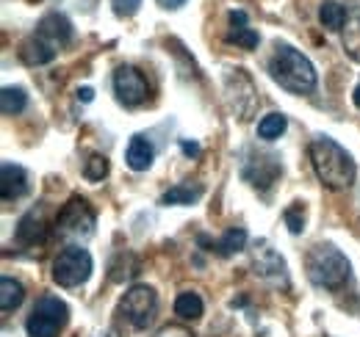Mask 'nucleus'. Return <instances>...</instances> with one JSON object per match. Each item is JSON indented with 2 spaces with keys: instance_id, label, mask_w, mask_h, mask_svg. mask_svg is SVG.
Segmentation results:
<instances>
[{
  "instance_id": "nucleus-20",
  "label": "nucleus",
  "mask_w": 360,
  "mask_h": 337,
  "mask_svg": "<svg viewBox=\"0 0 360 337\" xmlns=\"http://www.w3.org/2000/svg\"><path fill=\"white\" fill-rule=\"evenodd\" d=\"M244 244H247V232H244L241 227H236V230H227L225 238H222L219 244H214V249L222 254V257H230V254L241 252Z\"/></svg>"
},
{
  "instance_id": "nucleus-26",
  "label": "nucleus",
  "mask_w": 360,
  "mask_h": 337,
  "mask_svg": "<svg viewBox=\"0 0 360 337\" xmlns=\"http://www.w3.org/2000/svg\"><path fill=\"white\" fill-rule=\"evenodd\" d=\"M155 337H194V335H191L186 326H175V324H172V326H164Z\"/></svg>"
},
{
  "instance_id": "nucleus-32",
  "label": "nucleus",
  "mask_w": 360,
  "mask_h": 337,
  "mask_svg": "<svg viewBox=\"0 0 360 337\" xmlns=\"http://www.w3.org/2000/svg\"><path fill=\"white\" fill-rule=\"evenodd\" d=\"M100 337H117L114 332H105V335H100Z\"/></svg>"
},
{
  "instance_id": "nucleus-21",
  "label": "nucleus",
  "mask_w": 360,
  "mask_h": 337,
  "mask_svg": "<svg viewBox=\"0 0 360 337\" xmlns=\"http://www.w3.org/2000/svg\"><path fill=\"white\" fill-rule=\"evenodd\" d=\"M341 31H344V47H347V53L355 61H360V17H349Z\"/></svg>"
},
{
  "instance_id": "nucleus-30",
  "label": "nucleus",
  "mask_w": 360,
  "mask_h": 337,
  "mask_svg": "<svg viewBox=\"0 0 360 337\" xmlns=\"http://www.w3.org/2000/svg\"><path fill=\"white\" fill-rule=\"evenodd\" d=\"M183 3H186V0H158L161 8H180Z\"/></svg>"
},
{
  "instance_id": "nucleus-19",
  "label": "nucleus",
  "mask_w": 360,
  "mask_h": 337,
  "mask_svg": "<svg viewBox=\"0 0 360 337\" xmlns=\"http://www.w3.org/2000/svg\"><path fill=\"white\" fill-rule=\"evenodd\" d=\"M175 312H178L183 321H197L202 315V298L197 293H191V291L180 293L175 298Z\"/></svg>"
},
{
  "instance_id": "nucleus-23",
  "label": "nucleus",
  "mask_w": 360,
  "mask_h": 337,
  "mask_svg": "<svg viewBox=\"0 0 360 337\" xmlns=\"http://www.w3.org/2000/svg\"><path fill=\"white\" fill-rule=\"evenodd\" d=\"M227 42H236L241 44L244 50H252V47H258V34L252 28H233L227 34Z\"/></svg>"
},
{
  "instance_id": "nucleus-18",
  "label": "nucleus",
  "mask_w": 360,
  "mask_h": 337,
  "mask_svg": "<svg viewBox=\"0 0 360 337\" xmlns=\"http://www.w3.org/2000/svg\"><path fill=\"white\" fill-rule=\"evenodd\" d=\"M285 127H288V119H285V114H266L261 122H258V138H264V141H274V138H280L283 133H285Z\"/></svg>"
},
{
  "instance_id": "nucleus-13",
  "label": "nucleus",
  "mask_w": 360,
  "mask_h": 337,
  "mask_svg": "<svg viewBox=\"0 0 360 337\" xmlns=\"http://www.w3.org/2000/svg\"><path fill=\"white\" fill-rule=\"evenodd\" d=\"M64 324H58L56 318H47L42 312L31 310L28 321H25V329H28V337H58Z\"/></svg>"
},
{
  "instance_id": "nucleus-22",
  "label": "nucleus",
  "mask_w": 360,
  "mask_h": 337,
  "mask_svg": "<svg viewBox=\"0 0 360 337\" xmlns=\"http://www.w3.org/2000/svg\"><path fill=\"white\" fill-rule=\"evenodd\" d=\"M105 174H108V158H105V155H91L89 161L84 164V177L91 180V183L103 180Z\"/></svg>"
},
{
  "instance_id": "nucleus-8",
  "label": "nucleus",
  "mask_w": 360,
  "mask_h": 337,
  "mask_svg": "<svg viewBox=\"0 0 360 337\" xmlns=\"http://www.w3.org/2000/svg\"><path fill=\"white\" fill-rule=\"evenodd\" d=\"M37 37H42V39L50 42L53 47H56V44H67L72 39V25H70V20L61 17V14H47L45 20L39 22V28H37Z\"/></svg>"
},
{
  "instance_id": "nucleus-4",
  "label": "nucleus",
  "mask_w": 360,
  "mask_h": 337,
  "mask_svg": "<svg viewBox=\"0 0 360 337\" xmlns=\"http://www.w3.org/2000/svg\"><path fill=\"white\" fill-rule=\"evenodd\" d=\"M91 254L84 246H67L53 260V282L61 288H78L91 277Z\"/></svg>"
},
{
  "instance_id": "nucleus-9",
  "label": "nucleus",
  "mask_w": 360,
  "mask_h": 337,
  "mask_svg": "<svg viewBox=\"0 0 360 337\" xmlns=\"http://www.w3.org/2000/svg\"><path fill=\"white\" fill-rule=\"evenodd\" d=\"M0 191H3V199H20L25 191H28V174L25 168L17 166V164H3V177H0Z\"/></svg>"
},
{
  "instance_id": "nucleus-6",
  "label": "nucleus",
  "mask_w": 360,
  "mask_h": 337,
  "mask_svg": "<svg viewBox=\"0 0 360 337\" xmlns=\"http://www.w3.org/2000/svg\"><path fill=\"white\" fill-rule=\"evenodd\" d=\"M56 232L64 238H75V241L89 238L94 232V213H91L89 202L81 197H72L56 218Z\"/></svg>"
},
{
  "instance_id": "nucleus-12",
  "label": "nucleus",
  "mask_w": 360,
  "mask_h": 337,
  "mask_svg": "<svg viewBox=\"0 0 360 337\" xmlns=\"http://www.w3.org/2000/svg\"><path fill=\"white\" fill-rule=\"evenodd\" d=\"M47 232V221L42 213L31 211L28 216H22V221H20V227H17V241L20 244H39L42 238H45Z\"/></svg>"
},
{
  "instance_id": "nucleus-28",
  "label": "nucleus",
  "mask_w": 360,
  "mask_h": 337,
  "mask_svg": "<svg viewBox=\"0 0 360 337\" xmlns=\"http://www.w3.org/2000/svg\"><path fill=\"white\" fill-rule=\"evenodd\" d=\"M180 147L186 155H200V144H194V141H180Z\"/></svg>"
},
{
  "instance_id": "nucleus-10",
  "label": "nucleus",
  "mask_w": 360,
  "mask_h": 337,
  "mask_svg": "<svg viewBox=\"0 0 360 337\" xmlns=\"http://www.w3.org/2000/svg\"><path fill=\"white\" fill-rule=\"evenodd\" d=\"M153 158H155V150L153 144L144 138V136H134L128 150H125V164L134 168V171H147L153 166Z\"/></svg>"
},
{
  "instance_id": "nucleus-25",
  "label": "nucleus",
  "mask_w": 360,
  "mask_h": 337,
  "mask_svg": "<svg viewBox=\"0 0 360 337\" xmlns=\"http://www.w3.org/2000/svg\"><path fill=\"white\" fill-rule=\"evenodd\" d=\"M111 6H114V11L120 17H134L139 11V6H141V0H111Z\"/></svg>"
},
{
  "instance_id": "nucleus-27",
  "label": "nucleus",
  "mask_w": 360,
  "mask_h": 337,
  "mask_svg": "<svg viewBox=\"0 0 360 337\" xmlns=\"http://www.w3.org/2000/svg\"><path fill=\"white\" fill-rule=\"evenodd\" d=\"M230 25L233 28H247V14L244 11H230Z\"/></svg>"
},
{
  "instance_id": "nucleus-1",
  "label": "nucleus",
  "mask_w": 360,
  "mask_h": 337,
  "mask_svg": "<svg viewBox=\"0 0 360 337\" xmlns=\"http://www.w3.org/2000/svg\"><path fill=\"white\" fill-rule=\"evenodd\" d=\"M311 164L319 177V183L330 191H344L355 183L358 166L352 161V155L330 136H316L311 141Z\"/></svg>"
},
{
  "instance_id": "nucleus-7",
  "label": "nucleus",
  "mask_w": 360,
  "mask_h": 337,
  "mask_svg": "<svg viewBox=\"0 0 360 337\" xmlns=\"http://www.w3.org/2000/svg\"><path fill=\"white\" fill-rule=\"evenodd\" d=\"M114 94L122 105L134 108L147 100V81L136 67H120L114 72Z\"/></svg>"
},
{
  "instance_id": "nucleus-16",
  "label": "nucleus",
  "mask_w": 360,
  "mask_h": 337,
  "mask_svg": "<svg viewBox=\"0 0 360 337\" xmlns=\"http://www.w3.org/2000/svg\"><path fill=\"white\" fill-rule=\"evenodd\" d=\"M319 20H321V25H324L327 31H341L349 17H347V11H344L341 3L327 0V3H321V8H319Z\"/></svg>"
},
{
  "instance_id": "nucleus-14",
  "label": "nucleus",
  "mask_w": 360,
  "mask_h": 337,
  "mask_svg": "<svg viewBox=\"0 0 360 337\" xmlns=\"http://www.w3.org/2000/svg\"><path fill=\"white\" fill-rule=\"evenodd\" d=\"M22 298H25V288L17 279H11V277H3L0 279V310L3 312L17 310L22 304Z\"/></svg>"
},
{
  "instance_id": "nucleus-15",
  "label": "nucleus",
  "mask_w": 360,
  "mask_h": 337,
  "mask_svg": "<svg viewBox=\"0 0 360 337\" xmlns=\"http://www.w3.org/2000/svg\"><path fill=\"white\" fill-rule=\"evenodd\" d=\"M25 105H28L25 88H20V86H6V88L0 91V111H3L6 117H14V114L25 111Z\"/></svg>"
},
{
  "instance_id": "nucleus-17",
  "label": "nucleus",
  "mask_w": 360,
  "mask_h": 337,
  "mask_svg": "<svg viewBox=\"0 0 360 337\" xmlns=\"http://www.w3.org/2000/svg\"><path fill=\"white\" fill-rule=\"evenodd\" d=\"M202 197V188L200 185H175V188H169L164 197H161V205H191V202H197Z\"/></svg>"
},
{
  "instance_id": "nucleus-24",
  "label": "nucleus",
  "mask_w": 360,
  "mask_h": 337,
  "mask_svg": "<svg viewBox=\"0 0 360 337\" xmlns=\"http://www.w3.org/2000/svg\"><path fill=\"white\" fill-rule=\"evenodd\" d=\"M283 218H285V224H288V230H291L294 235H300V232L305 230V213H302V205H300V202H294L288 211L283 213Z\"/></svg>"
},
{
  "instance_id": "nucleus-29",
  "label": "nucleus",
  "mask_w": 360,
  "mask_h": 337,
  "mask_svg": "<svg viewBox=\"0 0 360 337\" xmlns=\"http://www.w3.org/2000/svg\"><path fill=\"white\" fill-rule=\"evenodd\" d=\"M78 100H84V103H91V100H94V88H89V86L78 88Z\"/></svg>"
},
{
  "instance_id": "nucleus-5",
  "label": "nucleus",
  "mask_w": 360,
  "mask_h": 337,
  "mask_svg": "<svg viewBox=\"0 0 360 337\" xmlns=\"http://www.w3.org/2000/svg\"><path fill=\"white\" fill-rule=\"evenodd\" d=\"M155 310H158V296L147 285H134L120 301V312L134 329H147L155 318Z\"/></svg>"
},
{
  "instance_id": "nucleus-11",
  "label": "nucleus",
  "mask_w": 360,
  "mask_h": 337,
  "mask_svg": "<svg viewBox=\"0 0 360 337\" xmlns=\"http://www.w3.org/2000/svg\"><path fill=\"white\" fill-rule=\"evenodd\" d=\"M20 58L31 67H39V64H50L56 58V47L50 42H45L42 37H31L25 39L22 47H20Z\"/></svg>"
},
{
  "instance_id": "nucleus-3",
  "label": "nucleus",
  "mask_w": 360,
  "mask_h": 337,
  "mask_svg": "<svg viewBox=\"0 0 360 337\" xmlns=\"http://www.w3.org/2000/svg\"><path fill=\"white\" fill-rule=\"evenodd\" d=\"M305 271L308 279L316 288H327V291H338L347 279H349V260L341 249H335L333 244H316L305 257Z\"/></svg>"
},
{
  "instance_id": "nucleus-31",
  "label": "nucleus",
  "mask_w": 360,
  "mask_h": 337,
  "mask_svg": "<svg viewBox=\"0 0 360 337\" xmlns=\"http://www.w3.org/2000/svg\"><path fill=\"white\" fill-rule=\"evenodd\" d=\"M352 100H355V105H358V108H360V86H358V88H355V94H352Z\"/></svg>"
},
{
  "instance_id": "nucleus-2",
  "label": "nucleus",
  "mask_w": 360,
  "mask_h": 337,
  "mask_svg": "<svg viewBox=\"0 0 360 337\" xmlns=\"http://www.w3.org/2000/svg\"><path fill=\"white\" fill-rule=\"evenodd\" d=\"M269 72L271 78L291 94H308L316 88L314 64L308 61V55H302L291 44H277V53L269 61Z\"/></svg>"
}]
</instances>
